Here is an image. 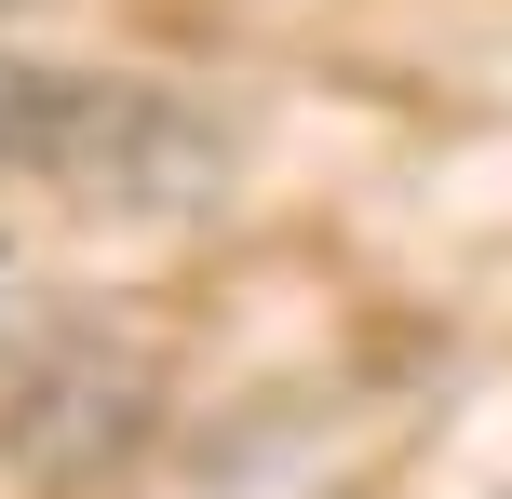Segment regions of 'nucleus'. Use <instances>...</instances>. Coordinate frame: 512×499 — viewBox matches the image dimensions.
<instances>
[{
	"mask_svg": "<svg viewBox=\"0 0 512 499\" xmlns=\"http://www.w3.org/2000/svg\"><path fill=\"white\" fill-rule=\"evenodd\" d=\"M108 108H95V81H68V68H0V162H54L68 135H95Z\"/></svg>",
	"mask_w": 512,
	"mask_h": 499,
	"instance_id": "f257e3e1",
	"label": "nucleus"
}]
</instances>
